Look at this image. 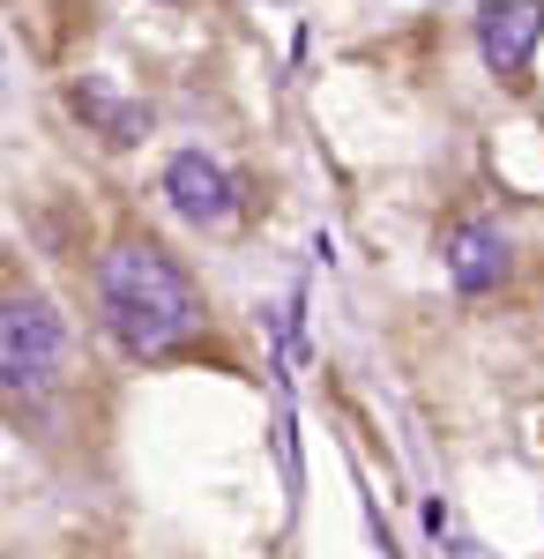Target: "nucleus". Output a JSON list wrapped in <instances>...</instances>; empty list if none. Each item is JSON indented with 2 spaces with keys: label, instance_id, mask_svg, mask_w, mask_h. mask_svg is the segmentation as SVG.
<instances>
[{
  "label": "nucleus",
  "instance_id": "obj_3",
  "mask_svg": "<svg viewBox=\"0 0 544 559\" xmlns=\"http://www.w3.org/2000/svg\"><path fill=\"white\" fill-rule=\"evenodd\" d=\"M544 38V0H493L477 8V52L500 83H530V60Z\"/></svg>",
  "mask_w": 544,
  "mask_h": 559
},
{
  "label": "nucleus",
  "instance_id": "obj_5",
  "mask_svg": "<svg viewBox=\"0 0 544 559\" xmlns=\"http://www.w3.org/2000/svg\"><path fill=\"white\" fill-rule=\"evenodd\" d=\"M440 261H448V276H456V292H500L515 254H507V239L485 224V216H456L448 224V239H440Z\"/></svg>",
  "mask_w": 544,
  "mask_h": 559
},
{
  "label": "nucleus",
  "instance_id": "obj_1",
  "mask_svg": "<svg viewBox=\"0 0 544 559\" xmlns=\"http://www.w3.org/2000/svg\"><path fill=\"white\" fill-rule=\"evenodd\" d=\"M97 306H105V329L134 358L179 350L202 329V292H194V276L157 239H120L113 254L97 261Z\"/></svg>",
  "mask_w": 544,
  "mask_h": 559
},
{
  "label": "nucleus",
  "instance_id": "obj_4",
  "mask_svg": "<svg viewBox=\"0 0 544 559\" xmlns=\"http://www.w3.org/2000/svg\"><path fill=\"white\" fill-rule=\"evenodd\" d=\"M165 194L194 231H216V224L239 216V187H232V173L216 165L210 150H179V157L165 165Z\"/></svg>",
  "mask_w": 544,
  "mask_h": 559
},
{
  "label": "nucleus",
  "instance_id": "obj_2",
  "mask_svg": "<svg viewBox=\"0 0 544 559\" xmlns=\"http://www.w3.org/2000/svg\"><path fill=\"white\" fill-rule=\"evenodd\" d=\"M68 373V329L45 299H0V388L8 395H52Z\"/></svg>",
  "mask_w": 544,
  "mask_h": 559
},
{
  "label": "nucleus",
  "instance_id": "obj_6",
  "mask_svg": "<svg viewBox=\"0 0 544 559\" xmlns=\"http://www.w3.org/2000/svg\"><path fill=\"white\" fill-rule=\"evenodd\" d=\"M68 105H75V112H83L105 142H142V134H150V105H142V97H120L105 75L75 83V97H68Z\"/></svg>",
  "mask_w": 544,
  "mask_h": 559
}]
</instances>
